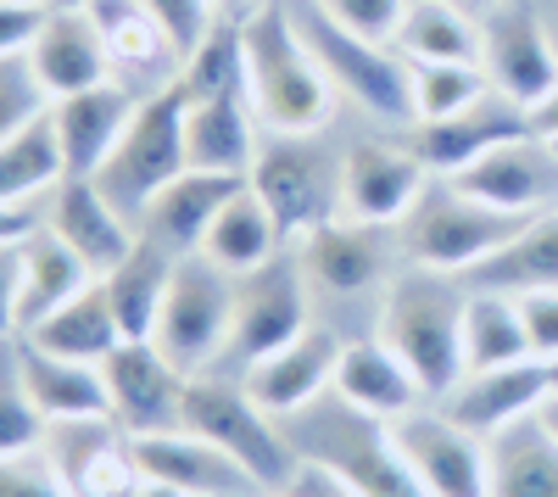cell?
<instances>
[{
  "label": "cell",
  "mask_w": 558,
  "mask_h": 497,
  "mask_svg": "<svg viewBox=\"0 0 558 497\" xmlns=\"http://www.w3.org/2000/svg\"><path fill=\"white\" fill-rule=\"evenodd\" d=\"M246 39V96L268 134H318L336 112V84L324 78L318 57L291 17V0H268L241 17Z\"/></svg>",
  "instance_id": "cell-1"
},
{
  "label": "cell",
  "mask_w": 558,
  "mask_h": 497,
  "mask_svg": "<svg viewBox=\"0 0 558 497\" xmlns=\"http://www.w3.org/2000/svg\"><path fill=\"white\" fill-rule=\"evenodd\" d=\"M463 291L452 275L436 268H397L380 286V341L413 369V380L425 386L430 402H441L463 380Z\"/></svg>",
  "instance_id": "cell-2"
},
{
  "label": "cell",
  "mask_w": 558,
  "mask_h": 497,
  "mask_svg": "<svg viewBox=\"0 0 558 497\" xmlns=\"http://www.w3.org/2000/svg\"><path fill=\"white\" fill-rule=\"evenodd\" d=\"M279 425H286L296 459H313L324 470H336L357 497H430L425 481L413 475V464L402 459L391 425L357 414L336 391L318 397L313 409L279 420Z\"/></svg>",
  "instance_id": "cell-3"
},
{
  "label": "cell",
  "mask_w": 558,
  "mask_h": 497,
  "mask_svg": "<svg viewBox=\"0 0 558 497\" xmlns=\"http://www.w3.org/2000/svg\"><path fill=\"white\" fill-rule=\"evenodd\" d=\"M520 230H525L520 213H497L436 173L425 196L413 202V213L397 223V252H402V263L436 268V275H470L481 257H492Z\"/></svg>",
  "instance_id": "cell-4"
},
{
  "label": "cell",
  "mask_w": 558,
  "mask_h": 497,
  "mask_svg": "<svg viewBox=\"0 0 558 497\" xmlns=\"http://www.w3.org/2000/svg\"><path fill=\"white\" fill-rule=\"evenodd\" d=\"M291 17L307 39V51L318 57L324 78L336 84V96L357 101L363 112H375L386 123H413V68L397 45L341 28L313 0H291Z\"/></svg>",
  "instance_id": "cell-5"
},
{
  "label": "cell",
  "mask_w": 558,
  "mask_h": 497,
  "mask_svg": "<svg viewBox=\"0 0 558 497\" xmlns=\"http://www.w3.org/2000/svg\"><path fill=\"white\" fill-rule=\"evenodd\" d=\"M184 168H191V151H184V89L162 84V89H151V96H140L118 151L96 173V185L140 230V213H146Z\"/></svg>",
  "instance_id": "cell-6"
},
{
  "label": "cell",
  "mask_w": 558,
  "mask_h": 497,
  "mask_svg": "<svg viewBox=\"0 0 558 497\" xmlns=\"http://www.w3.org/2000/svg\"><path fill=\"white\" fill-rule=\"evenodd\" d=\"M184 431L223 447L235 464H246L263 492L286 486L302 464L286 425L268 409H257L252 391L235 375H191V391H184Z\"/></svg>",
  "instance_id": "cell-7"
},
{
  "label": "cell",
  "mask_w": 558,
  "mask_h": 497,
  "mask_svg": "<svg viewBox=\"0 0 558 497\" xmlns=\"http://www.w3.org/2000/svg\"><path fill=\"white\" fill-rule=\"evenodd\" d=\"M307 268L302 252H279L252 275H235V319H229V341L213 375H246L252 364H263L268 352L291 347L307 325H313V302H307Z\"/></svg>",
  "instance_id": "cell-8"
},
{
  "label": "cell",
  "mask_w": 558,
  "mask_h": 497,
  "mask_svg": "<svg viewBox=\"0 0 558 497\" xmlns=\"http://www.w3.org/2000/svg\"><path fill=\"white\" fill-rule=\"evenodd\" d=\"M229 319H235V275L223 263H213L207 252H191L173 263L151 341L184 375H213L229 341Z\"/></svg>",
  "instance_id": "cell-9"
},
{
  "label": "cell",
  "mask_w": 558,
  "mask_h": 497,
  "mask_svg": "<svg viewBox=\"0 0 558 497\" xmlns=\"http://www.w3.org/2000/svg\"><path fill=\"white\" fill-rule=\"evenodd\" d=\"M252 191L274 213L279 235L307 241L330 218H341V168L313 146V134H274L252 162Z\"/></svg>",
  "instance_id": "cell-10"
},
{
  "label": "cell",
  "mask_w": 558,
  "mask_h": 497,
  "mask_svg": "<svg viewBox=\"0 0 558 497\" xmlns=\"http://www.w3.org/2000/svg\"><path fill=\"white\" fill-rule=\"evenodd\" d=\"M107 375V402L123 436H157V431H184V391L191 375L168 364L157 341H118L101 357Z\"/></svg>",
  "instance_id": "cell-11"
},
{
  "label": "cell",
  "mask_w": 558,
  "mask_h": 497,
  "mask_svg": "<svg viewBox=\"0 0 558 497\" xmlns=\"http://www.w3.org/2000/svg\"><path fill=\"white\" fill-rule=\"evenodd\" d=\"M391 436L430 497H492L486 436L458 425L447 409H413L391 425Z\"/></svg>",
  "instance_id": "cell-12"
},
{
  "label": "cell",
  "mask_w": 558,
  "mask_h": 497,
  "mask_svg": "<svg viewBox=\"0 0 558 497\" xmlns=\"http://www.w3.org/2000/svg\"><path fill=\"white\" fill-rule=\"evenodd\" d=\"M430 168L418 162L413 146H391V141H363L341 157V218L352 223H380V230H397V223L413 213V202L425 196Z\"/></svg>",
  "instance_id": "cell-13"
},
{
  "label": "cell",
  "mask_w": 558,
  "mask_h": 497,
  "mask_svg": "<svg viewBox=\"0 0 558 497\" xmlns=\"http://www.w3.org/2000/svg\"><path fill=\"white\" fill-rule=\"evenodd\" d=\"M23 62H28L34 84L45 89V101H62V96H78V89H96V84L118 78L107 34L89 17V7H51L45 12Z\"/></svg>",
  "instance_id": "cell-14"
},
{
  "label": "cell",
  "mask_w": 558,
  "mask_h": 497,
  "mask_svg": "<svg viewBox=\"0 0 558 497\" xmlns=\"http://www.w3.org/2000/svg\"><path fill=\"white\" fill-rule=\"evenodd\" d=\"M441 179H452L463 196H475L497 213L531 218V213H547V196L558 191V157L547 151L542 134H520V141H502L470 168L441 173Z\"/></svg>",
  "instance_id": "cell-15"
},
{
  "label": "cell",
  "mask_w": 558,
  "mask_h": 497,
  "mask_svg": "<svg viewBox=\"0 0 558 497\" xmlns=\"http://www.w3.org/2000/svg\"><path fill=\"white\" fill-rule=\"evenodd\" d=\"M481 68H486L497 96L520 101L525 112H536L547 96H558V51H553V39L531 7H502L486 23Z\"/></svg>",
  "instance_id": "cell-16"
},
{
  "label": "cell",
  "mask_w": 558,
  "mask_h": 497,
  "mask_svg": "<svg viewBox=\"0 0 558 497\" xmlns=\"http://www.w3.org/2000/svg\"><path fill=\"white\" fill-rule=\"evenodd\" d=\"M341 347H347V341H336V330L307 325L291 347H279V352L263 357V364H252V369L241 375V386L252 391L257 409H268L274 420H291V414L313 409L318 397L336 391Z\"/></svg>",
  "instance_id": "cell-17"
},
{
  "label": "cell",
  "mask_w": 558,
  "mask_h": 497,
  "mask_svg": "<svg viewBox=\"0 0 558 497\" xmlns=\"http://www.w3.org/2000/svg\"><path fill=\"white\" fill-rule=\"evenodd\" d=\"M129 459L146 481L179 486L191 497H257L263 486L252 481L246 464H235L223 447L191 436V431H157V436H129Z\"/></svg>",
  "instance_id": "cell-18"
},
{
  "label": "cell",
  "mask_w": 558,
  "mask_h": 497,
  "mask_svg": "<svg viewBox=\"0 0 558 497\" xmlns=\"http://www.w3.org/2000/svg\"><path fill=\"white\" fill-rule=\"evenodd\" d=\"M45 230H51L57 241H68L96 280L112 275L140 241V230L107 202V191L96 185V179H84V173H62L51 185V223H45Z\"/></svg>",
  "instance_id": "cell-19"
},
{
  "label": "cell",
  "mask_w": 558,
  "mask_h": 497,
  "mask_svg": "<svg viewBox=\"0 0 558 497\" xmlns=\"http://www.w3.org/2000/svg\"><path fill=\"white\" fill-rule=\"evenodd\" d=\"M520 134H536L531 112L520 101H508L497 96V89H486V96L475 107H463L452 118H436V123H413V151L418 162H425L430 173H458V168H470L475 157H486L492 146L502 141H520Z\"/></svg>",
  "instance_id": "cell-20"
},
{
  "label": "cell",
  "mask_w": 558,
  "mask_h": 497,
  "mask_svg": "<svg viewBox=\"0 0 558 497\" xmlns=\"http://www.w3.org/2000/svg\"><path fill=\"white\" fill-rule=\"evenodd\" d=\"M134 107H140V96H134L129 84H118V78L51 101V129H57V146H62V168L96 179L101 162L118 151Z\"/></svg>",
  "instance_id": "cell-21"
},
{
  "label": "cell",
  "mask_w": 558,
  "mask_h": 497,
  "mask_svg": "<svg viewBox=\"0 0 558 497\" xmlns=\"http://www.w3.org/2000/svg\"><path fill=\"white\" fill-rule=\"evenodd\" d=\"M547 391H553L547 364H542V357H520V364L470 369V375H463V380L441 397V409H447L458 425H470L475 436H497L502 425L531 420V414L542 409Z\"/></svg>",
  "instance_id": "cell-22"
},
{
  "label": "cell",
  "mask_w": 558,
  "mask_h": 497,
  "mask_svg": "<svg viewBox=\"0 0 558 497\" xmlns=\"http://www.w3.org/2000/svg\"><path fill=\"white\" fill-rule=\"evenodd\" d=\"M241 185H246V179H235V173L184 168L173 185H168L146 213H140V235L157 241L168 257H191V252H202V241H207V230H213L218 207L235 196Z\"/></svg>",
  "instance_id": "cell-23"
},
{
  "label": "cell",
  "mask_w": 558,
  "mask_h": 497,
  "mask_svg": "<svg viewBox=\"0 0 558 497\" xmlns=\"http://www.w3.org/2000/svg\"><path fill=\"white\" fill-rule=\"evenodd\" d=\"M336 397L352 402V409L368 414V420H386V425H397L402 414H413V409H425V402H430L425 386L413 380V369L402 364V357H397L380 336L347 341V347H341Z\"/></svg>",
  "instance_id": "cell-24"
},
{
  "label": "cell",
  "mask_w": 558,
  "mask_h": 497,
  "mask_svg": "<svg viewBox=\"0 0 558 497\" xmlns=\"http://www.w3.org/2000/svg\"><path fill=\"white\" fill-rule=\"evenodd\" d=\"M12 347H17L23 386H28V397H34V409H39L45 425H62V420H101V414H112L101 364L57 357V352L34 347L28 336H12Z\"/></svg>",
  "instance_id": "cell-25"
},
{
  "label": "cell",
  "mask_w": 558,
  "mask_h": 497,
  "mask_svg": "<svg viewBox=\"0 0 558 497\" xmlns=\"http://www.w3.org/2000/svg\"><path fill=\"white\" fill-rule=\"evenodd\" d=\"M184 151H191V168L202 173L252 179L263 141H257V112H252L246 89L241 96H213V101L184 96Z\"/></svg>",
  "instance_id": "cell-26"
},
{
  "label": "cell",
  "mask_w": 558,
  "mask_h": 497,
  "mask_svg": "<svg viewBox=\"0 0 558 497\" xmlns=\"http://www.w3.org/2000/svg\"><path fill=\"white\" fill-rule=\"evenodd\" d=\"M386 241L380 223H352V218H330L324 230H313L302 241V268L307 280L336 291V296H357L368 286H386Z\"/></svg>",
  "instance_id": "cell-27"
},
{
  "label": "cell",
  "mask_w": 558,
  "mask_h": 497,
  "mask_svg": "<svg viewBox=\"0 0 558 497\" xmlns=\"http://www.w3.org/2000/svg\"><path fill=\"white\" fill-rule=\"evenodd\" d=\"M470 291H502V296H525V291H558V213H531L525 230L514 241H502L492 257H481L470 275H458Z\"/></svg>",
  "instance_id": "cell-28"
},
{
  "label": "cell",
  "mask_w": 558,
  "mask_h": 497,
  "mask_svg": "<svg viewBox=\"0 0 558 497\" xmlns=\"http://www.w3.org/2000/svg\"><path fill=\"white\" fill-rule=\"evenodd\" d=\"M397 51L408 62H458V68H481L486 57V23H475L458 0H408L402 28H397Z\"/></svg>",
  "instance_id": "cell-29"
},
{
  "label": "cell",
  "mask_w": 558,
  "mask_h": 497,
  "mask_svg": "<svg viewBox=\"0 0 558 497\" xmlns=\"http://www.w3.org/2000/svg\"><path fill=\"white\" fill-rule=\"evenodd\" d=\"M173 263L157 241L140 235L134 252L112 268V275H101V291L112 302V319L123 330V341H151L157 336V313H162V296H168V280H173Z\"/></svg>",
  "instance_id": "cell-30"
},
{
  "label": "cell",
  "mask_w": 558,
  "mask_h": 497,
  "mask_svg": "<svg viewBox=\"0 0 558 497\" xmlns=\"http://www.w3.org/2000/svg\"><path fill=\"white\" fill-rule=\"evenodd\" d=\"M96 286V275L78 263V252L68 241H57L51 230H39L23 246V286H17V336H28L39 319H51L57 307H68L78 291Z\"/></svg>",
  "instance_id": "cell-31"
},
{
  "label": "cell",
  "mask_w": 558,
  "mask_h": 497,
  "mask_svg": "<svg viewBox=\"0 0 558 497\" xmlns=\"http://www.w3.org/2000/svg\"><path fill=\"white\" fill-rule=\"evenodd\" d=\"M492 453V497H558V441L542 420H514L486 436Z\"/></svg>",
  "instance_id": "cell-32"
},
{
  "label": "cell",
  "mask_w": 558,
  "mask_h": 497,
  "mask_svg": "<svg viewBox=\"0 0 558 497\" xmlns=\"http://www.w3.org/2000/svg\"><path fill=\"white\" fill-rule=\"evenodd\" d=\"M202 252H207L213 263H223L229 275H252V268H263L268 257L286 252V235H279V223H274V213L263 207V196L252 191V179L218 207Z\"/></svg>",
  "instance_id": "cell-33"
},
{
  "label": "cell",
  "mask_w": 558,
  "mask_h": 497,
  "mask_svg": "<svg viewBox=\"0 0 558 497\" xmlns=\"http://www.w3.org/2000/svg\"><path fill=\"white\" fill-rule=\"evenodd\" d=\"M28 341H34V347H45V352H57V357L101 364V357L123 341V330H118L112 302H107V291H101V280H96L89 291H78L68 307H57L51 319H39V325L28 330Z\"/></svg>",
  "instance_id": "cell-34"
},
{
  "label": "cell",
  "mask_w": 558,
  "mask_h": 497,
  "mask_svg": "<svg viewBox=\"0 0 558 497\" xmlns=\"http://www.w3.org/2000/svg\"><path fill=\"white\" fill-rule=\"evenodd\" d=\"M520 357H531L520 296L470 291V302H463V375L470 369H497V364H520Z\"/></svg>",
  "instance_id": "cell-35"
},
{
  "label": "cell",
  "mask_w": 558,
  "mask_h": 497,
  "mask_svg": "<svg viewBox=\"0 0 558 497\" xmlns=\"http://www.w3.org/2000/svg\"><path fill=\"white\" fill-rule=\"evenodd\" d=\"M89 17L101 23L118 73H157V68H173L179 73L173 39L162 34V23L140 7V0H89Z\"/></svg>",
  "instance_id": "cell-36"
},
{
  "label": "cell",
  "mask_w": 558,
  "mask_h": 497,
  "mask_svg": "<svg viewBox=\"0 0 558 497\" xmlns=\"http://www.w3.org/2000/svg\"><path fill=\"white\" fill-rule=\"evenodd\" d=\"M173 84L191 101H213V96H241L246 89V39H241V17H218L196 51L179 57Z\"/></svg>",
  "instance_id": "cell-37"
},
{
  "label": "cell",
  "mask_w": 558,
  "mask_h": 497,
  "mask_svg": "<svg viewBox=\"0 0 558 497\" xmlns=\"http://www.w3.org/2000/svg\"><path fill=\"white\" fill-rule=\"evenodd\" d=\"M62 146H57V129H51V107H45L34 123H23L17 134L0 141V202H17V196H45L62 179Z\"/></svg>",
  "instance_id": "cell-38"
},
{
  "label": "cell",
  "mask_w": 558,
  "mask_h": 497,
  "mask_svg": "<svg viewBox=\"0 0 558 497\" xmlns=\"http://www.w3.org/2000/svg\"><path fill=\"white\" fill-rule=\"evenodd\" d=\"M408 68H413V123L452 118L492 89L486 68H458V62H408Z\"/></svg>",
  "instance_id": "cell-39"
},
{
  "label": "cell",
  "mask_w": 558,
  "mask_h": 497,
  "mask_svg": "<svg viewBox=\"0 0 558 497\" xmlns=\"http://www.w3.org/2000/svg\"><path fill=\"white\" fill-rule=\"evenodd\" d=\"M39 436H45V420H39L34 397L23 386L17 347L7 341V347H0V459H7V453H28V447H39Z\"/></svg>",
  "instance_id": "cell-40"
},
{
  "label": "cell",
  "mask_w": 558,
  "mask_h": 497,
  "mask_svg": "<svg viewBox=\"0 0 558 497\" xmlns=\"http://www.w3.org/2000/svg\"><path fill=\"white\" fill-rule=\"evenodd\" d=\"M0 497H78V492L51 464L45 447H28V453H7V459H0Z\"/></svg>",
  "instance_id": "cell-41"
},
{
  "label": "cell",
  "mask_w": 558,
  "mask_h": 497,
  "mask_svg": "<svg viewBox=\"0 0 558 497\" xmlns=\"http://www.w3.org/2000/svg\"><path fill=\"white\" fill-rule=\"evenodd\" d=\"M45 107V89L34 84V73H28V62L23 57H7L0 62V141H7V134H17L23 123H34Z\"/></svg>",
  "instance_id": "cell-42"
},
{
  "label": "cell",
  "mask_w": 558,
  "mask_h": 497,
  "mask_svg": "<svg viewBox=\"0 0 558 497\" xmlns=\"http://www.w3.org/2000/svg\"><path fill=\"white\" fill-rule=\"evenodd\" d=\"M157 23H162V34L173 39V51L184 57V51H196L202 45V34L223 17L218 12V0H140Z\"/></svg>",
  "instance_id": "cell-43"
},
{
  "label": "cell",
  "mask_w": 558,
  "mask_h": 497,
  "mask_svg": "<svg viewBox=\"0 0 558 497\" xmlns=\"http://www.w3.org/2000/svg\"><path fill=\"white\" fill-rule=\"evenodd\" d=\"M313 7L324 12V17H336L341 28H352V34H368V39H397V28H402V12H408V0H313Z\"/></svg>",
  "instance_id": "cell-44"
},
{
  "label": "cell",
  "mask_w": 558,
  "mask_h": 497,
  "mask_svg": "<svg viewBox=\"0 0 558 497\" xmlns=\"http://www.w3.org/2000/svg\"><path fill=\"white\" fill-rule=\"evenodd\" d=\"M45 223H51V191L45 196H17V202H0V246H28Z\"/></svg>",
  "instance_id": "cell-45"
},
{
  "label": "cell",
  "mask_w": 558,
  "mask_h": 497,
  "mask_svg": "<svg viewBox=\"0 0 558 497\" xmlns=\"http://www.w3.org/2000/svg\"><path fill=\"white\" fill-rule=\"evenodd\" d=\"M520 319H525L531 357H558V291H525Z\"/></svg>",
  "instance_id": "cell-46"
},
{
  "label": "cell",
  "mask_w": 558,
  "mask_h": 497,
  "mask_svg": "<svg viewBox=\"0 0 558 497\" xmlns=\"http://www.w3.org/2000/svg\"><path fill=\"white\" fill-rule=\"evenodd\" d=\"M45 12H51V7H7V0H0V62L28 51L39 23H45Z\"/></svg>",
  "instance_id": "cell-47"
},
{
  "label": "cell",
  "mask_w": 558,
  "mask_h": 497,
  "mask_svg": "<svg viewBox=\"0 0 558 497\" xmlns=\"http://www.w3.org/2000/svg\"><path fill=\"white\" fill-rule=\"evenodd\" d=\"M17 286H23V252L0 246V347L17 336Z\"/></svg>",
  "instance_id": "cell-48"
},
{
  "label": "cell",
  "mask_w": 558,
  "mask_h": 497,
  "mask_svg": "<svg viewBox=\"0 0 558 497\" xmlns=\"http://www.w3.org/2000/svg\"><path fill=\"white\" fill-rule=\"evenodd\" d=\"M286 492H291V497H357L336 470H324V464H313V459L296 464V475L286 481Z\"/></svg>",
  "instance_id": "cell-49"
},
{
  "label": "cell",
  "mask_w": 558,
  "mask_h": 497,
  "mask_svg": "<svg viewBox=\"0 0 558 497\" xmlns=\"http://www.w3.org/2000/svg\"><path fill=\"white\" fill-rule=\"evenodd\" d=\"M536 420H542V431H547V436L558 441V391H547V397H542V409H536Z\"/></svg>",
  "instance_id": "cell-50"
},
{
  "label": "cell",
  "mask_w": 558,
  "mask_h": 497,
  "mask_svg": "<svg viewBox=\"0 0 558 497\" xmlns=\"http://www.w3.org/2000/svg\"><path fill=\"white\" fill-rule=\"evenodd\" d=\"M257 7H268V0H218V12H223V17H252Z\"/></svg>",
  "instance_id": "cell-51"
},
{
  "label": "cell",
  "mask_w": 558,
  "mask_h": 497,
  "mask_svg": "<svg viewBox=\"0 0 558 497\" xmlns=\"http://www.w3.org/2000/svg\"><path fill=\"white\" fill-rule=\"evenodd\" d=\"M146 497H191V492H179V486H162V481H146Z\"/></svg>",
  "instance_id": "cell-52"
},
{
  "label": "cell",
  "mask_w": 558,
  "mask_h": 497,
  "mask_svg": "<svg viewBox=\"0 0 558 497\" xmlns=\"http://www.w3.org/2000/svg\"><path fill=\"white\" fill-rule=\"evenodd\" d=\"M542 364H547V380H553V391H558V357H542Z\"/></svg>",
  "instance_id": "cell-53"
},
{
  "label": "cell",
  "mask_w": 558,
  "mask_h": 497,
  "mask_svg": "<svg viewBox=\"0 0 558 497\" xmlns=\"http://www.w3.org/2000/svg\"><path fill=\"white\" fill-rule=\"evenodd\" d=\"M7 7H51V0H7Z\"/></svg>",
  "instance_id": "cell-54"
},
{
  "label": "cell",
  "mask_w": 558,
  "mask_h": 497,
  "mask_svg": "<svg viewBox=\"0 0 558 497\" xmlns=\"http://www.w3.org/2000/svg\"><path fill=\"white\" fill-rule=\"evenodd\" d=\"M257 497H291V492H286V486H274V492H257Z\"/></svg>",
  "instance_id": "cell-55"
},
{
  "label": "cell",
  "mask_w": 558,
  "mask_h": 497,
  "mask_svg": "<svg viewBox=\"0 0 558 497\" xmlns=\"http://www.w3.org/2000/svg\"><path fill=\"white\" fill-rule=\"evenodd\" d=\"M51 7H89V0H51Z\"/></svg>",
  "instance_id": "cell-56"
}]
</instances>
